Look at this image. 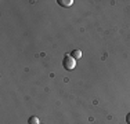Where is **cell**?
I'll return each instance as SVG.
<instances>
[{
	"label": "cell",
	"instance_id": "obj_3",
	"mask_svg": "<svg viewBox=\"0 0 130 124\" xmlns=\"http://www.w3.org/2000/svg\"><path fill=\"white\" fill-rule=\"evenodd\" d=\"M71 57L75 58V59H79V58H82V51H80V50H73V51L71 52Z\"/></svg>",
	"mask_w": 130,
	"mask_h": 124
},
{
	"label": "cell",
	"instance_id": "obj_2",
	"mask_svg": "<svg viewBox=\"0 0 130 124\" xmlns=\"http://www.w3.org/2000/svg\"><path fill=\"white\" fill-rule=\"evenodd\" d=\"M73 3V0H58V4L62 6V7H71Z\"/></svg>",
	"mask_w": 130,
	"mask_h": 124
},
{
	"label": "cell",
	"instance_id": "obj_1",
	"mask_svg": "<svg viewBox=\"0 0 130 124\" xmlns=\"http://www.w3.org/2000/svg\"><path fill=\"white\" fill-rule=\"evenodd\" d=\"M62 65H64V69L72 70V69H75V66H76V59L72 58L71 55H65V58L62 61Z\"/></svg>",
	"mask_w": 130,
	"mask_h": 124
},
{
	"label": "cell",
	"instance_id": "obj_4",
	"mask_svg": "<svg viewBox=\"0 0 130 124\" xmlns=\"http://www.w3.org/2000/svg\"><path fill=\"white\" fill-rule=\"evenodd\" d=\"M28 124H40L39 123V119L36 116H32V117H29V120H28Z\"/></svg>",
	"mask_w": 130,
	"mask_h": 124
},
{
	"label": "cell",
	"instance_id": "obj_5",
	"mask_svg": "<svg viewBox=\"0 0 130 124\" xmlns=\"http://www.w3.org/2000/svg\"><path fill=\"white\" fill-rule=\"evenodd\" d=\"M126 123L130 124V113H127V116H126Z\"/></svg>",
	"mask_w": 130,
	"mask_h": 124
}]
</instances>
